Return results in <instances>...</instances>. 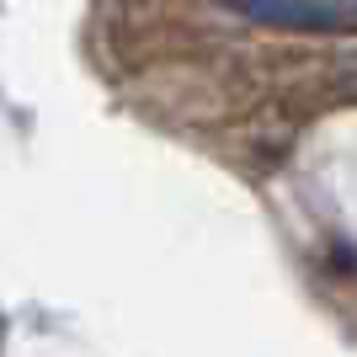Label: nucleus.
Here are the masks:
<instances>
[{"label":"nucleus","mask_w":357,"mask_h":357,"mask_svg":"<svg viewBox=\"0 0 357 357\" xmlns=\"http://www.w3.org/2000/svg\"><path fill=\"white\" fill-rule=\"evenodd\" d=\"M240 16H251L261 27H298V32H342L347 16L320 6V0H229Z\"/></svg>","instance_id":"1"}]
</instances>
